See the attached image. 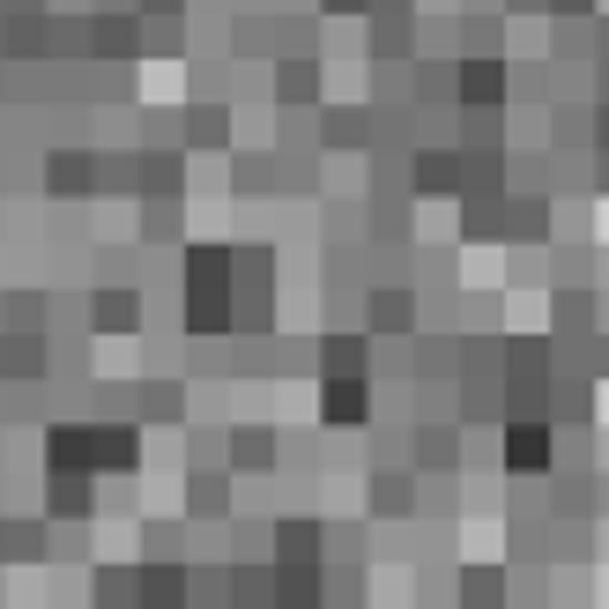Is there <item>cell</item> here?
<instances>
[{"label": "cell", "instance_id": "6da1fadb", "mask_svg": "<svg viewBox=\"0 0 609 609\" xmlns=\"http://www.w3.org/2000/svg\"><path fill=\"white\" fill-rule=\"evenodd\" d=\"M602 238H609V209H602Z\"/></svg>", "mask_w": 609, "mask_h": 609}]
</instances>
